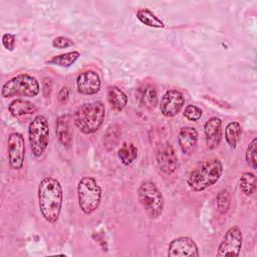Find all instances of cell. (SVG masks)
Here are the masks:
<instances>
[{"instance_id":"6da1fadb","label":"cell","mask_w":257,"mask_h":257,"mask_svg":"<svg viewBox=\"0 0 257 257\" xmlns=\"http://www.w3.org/2000/svg\"><path fill=\"white\" fill-rule=\"evenodd\" d=\"M63 203V191L59 181L52 177L41 180L38 186V205L46 222L55 224L58 221Z\"/></svg>"},{"instance_id":"7a4b0ae2","label":"cell","mask_w":257,"mask_h":257,"mask_svg":"<svg viewBox=\"0 0 257 257\" xmlns=\"http://www.w3.org/2000/svg\"><path fill=\"white\" fill-rule=\"evenodd\" d=\"M223 174V164L218 158L203 162L189 175L187 184L191 190L201 192L215 185Z\"/></svg>"},{"instance_id":"3957f363","label":"cell","mask_w":257,"mask_h":257,"mask_svg":"<svg viewBox=\"0 0 257 257\" xmlns=\"http://www.w3.org/2000/svg\"><path fill=\"white\" fill-rule=\"evenodd\" d=\"M104 116L105 106L102 101L97 100L80 105L73 114V121L82 134L91 135L101 126Z\"/></svg>"},{"instance_id":"277c9868","label":"cell","mask_w":257,"mask_h":257,"mask_svg":"<svg viewBox=\"0 0 257 257\" xmlns=\"http://www.w3.org/2000/svg\"><path fill=\"white\" fill-rule=\"evenodd\" d=\"M102 191L92 177H82L77 184V200L81 212L91 215L99 206Z\"/></svg>"},{"instance_id":"5b68a950","label":"cell","mask_w":257,"mask_h":257,"mask_svg":"<svg viewBox=\"0 0 257 257\" xmlns=\"http://www.w3.org/2000/svg\"><path fill=\"white\" fill-rule=\"evenodd\" d=\"M138 199L150 219H158L163 214L164 196L154 182L145 181L140 185Z\"/></svg>"},{"instance_id":"8992f818","label":"cell","mask_w":257,"mask_h":257,"mask_svg":"<svg viewBox=\"0 0 257 257\" xmlns=\"http://www.w3.org/2000/svg\"><path fill=\"white\" fill-rule=\"evenodd\" d=\"M40 86L38 80L29 74H18L7 80L1 89V95L4 98L13 96L33 97L39 93Z\"/></svg>"},{"instance_id":"52a82bcc","label":"cell","mask_w":257,"mask_h":257,"mask_svg":"<svg viewBox=\"0 0 257 257\" xmlns=\"http://www.w3.org/2000/svg\"><path fill=\"white\" fill-rule=\"evenodd\" d=\"M28 140L33 156L40 158L45 153L49 142V124L44 115H36L29 123Z\"/></svg>"},{"instance_id":"ba28073f","label":"cell","mask_w":257,"mask_h":257,"mask_svg":"<svg viewBox=\"0 0 257 257\" xmlns=\"http://www.w3.org/2000/svg\"><path fill=\"white\" fill-rule=\"evenodd\" d=\"M242 241L243 235L241 229L238 226L230 227L226 231L221 243L219 244L216 255L219 257L239 256L242 248Z\"/></svg>"},{"instance_id":"9c48e42d","label":"cell","mask_w":257,"mask_h":257,"mask_svg":"<svg viewBox=\"0 0 257 257\" xmlns=\"http://www.w3.org/2000/svg\"><path fill=\"white\" fill-rule=\"evenodd\" d=\"M8 162L12 169L20 170L25 159V142L19 133H11L7 138Z\"/></svg>"},{"instance_id":"30bf717a","label":"cell","mask_w":257,"mask_h":257,"mask_svg":"<svg viewBox=\"0 0 257 257\" xmlns=\"http://www.w3.org/2000/svg\"><path fill=\"white\" fill-rule=\"evenodd\" d=\"M156 162L160 171L166 175H172L177 171L178 158L171 144L165 143L158 147L156 150Z\"/></svg>"},{"instance_id":"8fae6325","label":"cell","mask_w":257,"mask_h":257,"mask_svg":"<svg viewBox=\"0 0 257 257\" xmlns=\"http://www.w3.org/2000/svg\"><path fill=\"white\" fill-rule=\"evenodd\" d=\"M184 103L185 98L180 90L169 89L161 98L160 110L164 116L173 117L182 110Z\"/></svg>"},{"instance_id":"7c38bea8","label":"cell","mask_w":257,"mask_h":257,"mask_svg":"<svg viewBox=\"0 0 257 257\" xmlns=\"http://www.w3.org/2000/svg\"><path fill=\"white\" fill-rule=\"evenodd\" d=\"M199 255L198 246L190 237H178L172 240L169 244V257H198Z\"/></svg>"},{"instance_id":"4fadbf2b","label":"cell","mask_w":257,"mask_h":257,"mask_svg":"<svg viewBox=\"0 0 257 257\" xmlns=\"http://www.w3.org/2000/svg\"><path fill=\"white\" fill-rule=\"evenodd\" d=\"M101 81L98 73L94 70H85L77 76L76 86L78 92L85 95L96 94L100 89Z\"/></svg>"},{"instance_id":"5bb4252c","label":"cell","mask_w":257,"mask_h":257,"mask_svg":"<svg viewBox=\"0 0 257 257\" xmlns=\"http://www.w3.org/2000/svg\"><path fill=\"white\" fill-rule=\"evenodd\" d=\"M206 145L209 150L217 148L222 139V120L220 117L213 116L204 124Z\"/></svg>"},{"instance_id":"9a60e30c","label":"cell","mask_w":257,"mask_h":257,"mask_svg":"<svg viewBox=\"0 0 257 257\" xmlns=\"http://www.w3.org/2000/svg\"><path fill=\"white\" fill-rule=\"evenodd\" d=\"M178 143L185 155L193 154L198 143V132L192 126L182 127L178 135Z\"/></svg>"},{"instance_id":"2e32d148","label":"cell","mask_w":257,"mask_h":257,"mask_svg":"<svg viewBox=\"0 0 257 257\" xmlns=\"http://www.w3.org/2000/svg\"><path fill=\"white\" fill-rule=\"evenodd\" d=\"M55 134L59 143L65 147L69 148L72 143V131L70 126L69 116L67 114L59 115L55 122Z\"/></svg>"},{"instance_id":"e0dca14e","label":"cell","mask_w":257,"mask_h":257,"mask_svg":"<svg viewBox=\"0 0 257 257\" xmlns=\"http://www.w3.org/2000/svg\"><path fill=\"white\" fill-rule=\"evenodd\" d=\"M8 109L13 116L18 117V116L33 114L37 111L38 108L34 103L26 99L16 98L13 101H11V103L8 106Z\"/></svg>"},{"instance_id":"ac0fdd59","label":"cell","mask_w":257,"mask_h":257,"mask_svg":"<svg viewBox=\"0 0 257 257\" xmlns=\"http://www.w3.org/2000/svg\"><path fill=\"white\" fill-rule=\"evenodd\" d=\"M107 102L115 111L122 110L127 103L126 94L117 86H110L107 89Z\"/></svg>"},{"instance_id":"d6986e66","label":"cell","mask_w":257,"mask_h":257,"mask_svg":"<svg viewBox=\"0 0 257 257\" xmlns=\"http://www.w3.org/2000/svg\"><path fill=\"white\" fill-rule=\"evenodd\" d=\"M137 18L145 25L153 28H164L165 23L150 9L140 8L137 13Z\"/></svg>"},{"instance_id":"ffe728a7","label":"cell","mask_w":257,"mask_h":257,"mask_svg":"<svg viewBox=\"0 0 257 257\" xmlns=\"http://www.w3.org/2000/svg\"><path fill=\"white\" fill-rule=\"evenodd\" d=\"M242 134V126L238 121H231L225 128V141L231 149H236Z\"/></svg>"},{"instance_id":"44dd1931","label":"cell","mask_w":257,"mask_h":257,"mask_svg":"<svg viewBox=\"0 0 257 257\" xmlns=\"http://www.w3.org/2000/svg\"><path fill=\"white\" fill-rule=\"evenodd\" d=\"M119 161L124 166H130L138 158V148L133 143H123L117 152Z\"/></svg>"},{"instance_id":"7402d4cb","label":"cell","mask_w":257,"mask_h":257,"mask_svg":"<svg viewBox=\"0 0 257 257\" xmlns=\"http://www.w3.org/2000/svg\"><path fill=\"white\" fill-rule=\"evenodd\" d=\"M79 56H80V53L78 51H69V52L51 57L49 60L46 61V63L61 66V67H69L79 58Z\"/></svg>"},{"instance_id":"603a6c76","label":"cell","mask_w":257,"mask_h":257,"mask_svg":"<svg viewBox=\"0 0 257 257\" xmlns=\"http://www.w3.org/2000/svg\"><path fill=\"white\" fill-rule=\"evenodd\" d=\"M141 103L147 108H154L158 103V93L154 86L146 85L140 95Z\"/></svg>"},{"instance_id":"cb8c5ba5","label":"cell","mask_w":257,"mask_h":257,"mask_svg":"<svg viewBox=\"0 0 257 257\" xmlns=\"http://www.w3.org/2000/svg\"><path fill=\"white\" fill-rule=\"evenodd\" d=\"M240 189L245 196H251L256 190V177L253 173L245 172L240 178Z\"/></svg>"},{"instance_id":"d4e9b609","label":"cell","mask_w":257,"mask_h":257,"mask_svg":"<svg viewBox=\"0 0 257 257\" xmlns=\"http://www.w3.org/2000/svg\"><path fill=\"white\" fill-rule=\"evenodd\" d=\"M216 201H217V208L219 213L222 215L226 214L231 204V198H230L229 192L227 190L220 191L216 197Z\"/></svg>"},{"instance_id":"484cf974","label":"cell","mask_w":257,"mask_h":257,"mask_svg":"<svg viewBox=\"0 0 257 257\" xmlns=\"http://www.w3.org/2000/svg\"><path fill=\"white\" fill-rule=\"evenodd\" d=\"M257 139L254 138L251 143L249 144V146L246 149L245 152V160L247 165H249V167H251L252 169L256 170L257 166H256V152H257Z\"/></svg>"},{"instance_id":"4316f807","label":"cell","mask_w":257,"mask_h":257,"mask_svg":"<svg viewBox=\"0 0 257 257\" xmlns=\"http://www.w3.org/2000/svg\"><path fill=\"white\" fill-rule=\"evenodd\" d=\"M203 114V110L194 104H189L186 106L185 110H184V116L191 121H197L201 118Z\"/></svg>"},{"instance_id":"83f0119b","label":"cell","mask_w":257,"mask_h":257,"mask_svg":"<svg viewBox=\"0 0 257 257\" xmlns=\"http://www.w3.org/2000/svg\"><path fill=\"white\" fill-rule=\"evenodd\" d=\"M74 44V42L68 38V37H65V36H57L55 37L53 40H52V45L53 47L55 48H58V49H63V48H67V47H70Z\"/></svg>"},{"instance_id":"f1b7e54d","label":"cell","mask_w":257,"mask_h":257,"mask_svg":"<svg viewBox=\"0 0 257 257\" xmlns=\"http://www.w3.org/2000/svg\"><path fill=\"white\" fill-rule=\"evenodd\" d=\"M2 44L8 51H13L16 45V36L12 33H5L2 36Z\"/></svg>"},{"instance_id":"f546056e","label":"cell","mask_w":257,"mask_h":257,"mask_svg":"<svg viewBox=\"0 0 257 257\" xmlns=\"http://www.w3.org/2000/svg\"><path fill=\"white\" fill-rule=\"evenodd\" d=\"M69 98V89L68 87H62L58 92V100L61 103H64Z\"/></svg>"}]
</instances>
